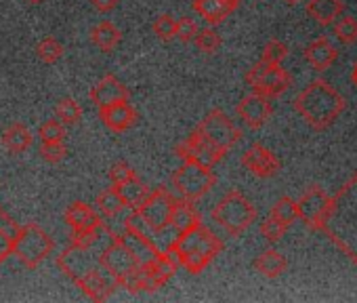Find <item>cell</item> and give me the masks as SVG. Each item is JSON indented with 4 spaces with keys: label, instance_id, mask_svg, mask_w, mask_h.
Wrapping results in <instances>:
<instances>
[{
    "label": "cell",
    "instance_id": "5b68a950",
    "mask_svg": "<svg viewBox=\"0 0 357 303\" xmlns=\"http://www.w3.org/2000/svg\"><path fill=\"white\" fill-rule=\"evenodd\" d=\"M53 249H55V240L38 223L20 226L15 234L13 255L26 269L40 267L53 255Z\"/></svg>",
    "mask_w": 357,
    "mask_h": 303
},
{
    "label": "cell",
    "instance_id": "ab89813d",
    "mask_svg": "<svg viewBox=\"0 0 357 303\" xmlns=\"http://www.w3.org/2000/svg\"><path fill=\"white\" fill-rule=\"evenodd\" d=\"M196 34H198V26H196V22H194V20H190V17L176 20V38L181 40L183 45L194 43Z\"/></svg>",
    "mask_w": 357,
    "mask_h": 303
},
{
    "label": "cell",
    "instance_id": "e0dca14e",
    "mask_svg": "<svg viewBox=\"0 0 357 303\" xmlns=\"http://www.w3.org/2000/svg\"><path fill=\"white\" fill-rule=\"evenodd\" d=\"M63 221L68 223V228H72V232L76 234H93L99 232L103 228V217L97 213L95 207H91L84 200H74L66 213H63Z\"/></svg>",
    "mask_w": 357,
    "mask_h": 303
},
{
    "label": "cell",
    "instance_id": "ac0fdd59",
    "mask_svg": "<svg viewBox=\"0 0 357 303\" xmlns=\"http://www.w3.org/2000/svg\"><path fill=\"white\" fill-rule=\"evenodd\" d=\"M99 118L112 133H124L137 124L139 112L135 105L128 103V99H122V101H116L112 105L99 108Z\"/></svg>",
    "mask_w": 357,
    "mask_h": 303
},
{
    "label": "cell",
    "instance_id": "4fadbf2b",
    "mask_svg": "<svg viewBox=\"0 0 357 303\" xmlns=\"http://www.w3.org/2000/svg\"><path fill=\"white\" fill-rule=\"evenodd\" d=\"M330 202H332V196H328V194L324 192V188L311 186V188L296 200L298 219H301L309 230H321L324 219H326L328 209H330Z\"/></svg>",
    "mask_w": 357,
    "mask_h": 303
},
{
    "label": "cell",
    "instance_id": "60d3db41",
    "mask_svg": "<svg viewBox=\"0 0 357 303\" xmlns=\"http://www.w3.org/2000/svg\"><path fill=\"white\" fill-rule=\"evenodd\" d=\"M132 175H137V171L128 165V163H124V161H120V163H114L112 165V169H109V179H112V186H120L122 182H126V179H130Z\"/></svg>",
    "mask_w": 357,
    "mask_h": 303
},
{
    "label": "cell",
    "instance_id": "c3c4849f",
    "mask_svg": "<svg viewBox=\"0 0 357 303\" xmlns=\"http://www.w3.org/2000/svg\"><path fill=\"white\" fill-rule=\"evenodd\" d=\"M284 3H288V5H296V3H301V0H284Z\"/></svg>",
    "mask_w": 357,
    "mask_h": 303
},
{
    "label": "cell",
    "instance_id": "1f68e13d",
    "mask_svg": "<svg viewBox=\"0 0 357 303\" xmlns=\"http://www.w3.org/2000/svg\"><path fill=\"white\" fill-rule=\"evenodd\" d=\"M63 53H66V49H63V45H61L55 36H45V38L36 45V55H38V59H40L43 64H49V66L57 64V61L63 57Z\"/></svg>",
    "mask_w": 357,
    "mask_h": 303
},
{
    "label": "cell",
    "instance_id": "5bb4252c",
    "mask_svg": "<svg viewBox=\"0 0 357 303\" xmlns=\"http://www.w3.org/2000/svg\"><path fill=\"white\" fill-rule=\"evenodd\" d=\"M242 167L259 179H269L280 173L282 161L263 143H252L242 154Z\"/></svg>",
    "mask_w": 357,
    "mask_h": 303
},
{
    "label": "cell",
    "instance_id": "8992f818",
    "mask_svg": "<svg viewBox=\"0 0 357 303\" xmlns=\"http://www.w3.org/2000/svg\"><path fill=\"white\" fill-rule=\"evenodd\" d=\"M170 184L178 196L194 202L204 198L215 188L217 175L206 165H200L196 161H183V165L172 173Z\"/></svg>",
    "mask_w": 357,
    "mask_h": 303
},
{
    "label": "cell",
    "instance_id": "8d00e7d4",
    "mask_svg": "<svg viewBox=\"0 0 357 303\" xmlns=\"http://www.w3.org/2000/svg\"><path fill=\"white\" fill-rule=\"evenodd\" d=\"M66 128L68 126L59 118H53V120H47L40 124L38 137H40V141H66Z\"/></svg>",
    "mask_w": 357,
    "mask_h": 303
},
{
    "label": "cell",
    "instance_id": "e575fe53",
    "mask_svg": "<svg viewBox=\"0 0 357 303\" xmlns=\"http://www.w3.org/2000/svg\"><path fill=\"white\" fill-rule=\"evenodd\" d=\"M40 156L49 165H59L68 156L66 141H40Z\"/></svg>",
    "mask_w": 357,
    "mask_h": 303
},
{
    "label": "cell",
    "instance_id": "ee69618b",
    "mask_svg": "<svg viewBox=\"0 0 357 303\" xmlns=\"http://www.w3.org/2000/svg\"><path fill=\"white\" fill-rule=\"evenodd\" d=\"M0 230H13V232L20 230V223L3 207H0Z\"/></svg>",
    "mask_w": 357,
    "mask_h": 303
},
{
    "label": "cell",
    "instance_id": "b9f144b4",
    "mask_svg": "<svg viewBox=\"0 0 357 303\" xmlns=\"http://www.w3.org/2000/svg\"><path fill=\"white\" fill-rule=\"evenodd\" d=\"M15 234L17 232H13V230H0V265H3L13 255Z\"/></svg>",
    "mask_w": 357,
    "mask_h": 303
},
{
    "label": "cell",
    "instance_id": "603a6c76",
    "mask_svg": "<svg viewBox=\"0 0 357 303\" xmlns=\"http://www.w3.org/2000/svg\"><path fill=\"white\" fill-rule=\"evenodd\" d=\"M202 223V217L198 213V209L192 205V200L188 198H174L172 211H170V230L174 234H181L185 230H192L194 226Z\"/></svg>",
    "mask_w": 357,
    "mask_h": 303
},
{
    "label": "cell",
    "instance_id": "9a60e30c",
    "mask_svg": "<svg viewBox=\"0 0 357 303\" xmlns=\"http://www.w3.org/2000/svg\"><path fill=\"white\" fill-rule=\"evenodd\" d=\"M74 282H76L78 288H80L89 299H93V301H105V299H109V297L116 293V288H118L116 280H114L105 269H101L99 263H95L93 267H89V269H86L82 276H78Z\"/></svg>",
    "mask_w": 357,
    "mask_h": 303
},
{
    "label": "cell",
    "instance_id": "f1b7e54d",
    "mask_svg": "<svg viewBox=\"0 0 357 303\" xmlns=\"http://www.w3.org/2000/svg\"><path fill=\"white\" fill-rule=\"evenodd\" d=\"M95 207H97V213H99L101 217H107V219H112V217L120 215V211H122V209H126V205H124L122 196L118 194V190H116L114 186H112V188H105L103 192H99V194H97V198H95Z\"/></svg>",
    "mask_w": 357,
    "mask_h": 303
},
{
    "label": "cell",
    "instance_id": "7a4b0ae2",
    "mask_svg": "<svg viewBox=\"0 0 357 303\" xmlns=\"http://www.w3.org/2000/svg\"><path fill=\"white\" fill-rule=\"evenodd\" d=\"M223 249V240L211 228L198 223L192 230L176 234L172 242L164 249V253L172 255L178 265L185 267L190 274L198 276L213 263L217 255H221Z\"/></svg>",
    "mask_w": 357,
    "mask_h": 303
},
{
    "label": "cell",
    "instance_id": "cb8c5ba5",
    "mask_svg": "<svg viewBox=\"0 0 357 303\" xmlns=\"http://www.w3.org/2000/svg\"><path fill=\"white\" fill-rule=\"evenodd\" d=\"M32 139L34 137L24 122H13L9 128L3 131V135H0V143H3V147L13 156H20L24 152H28V147L32 145Z\"/></svg>",
    "mask_w": 357,
    "mask_h": 303
},
{
    "label": "cell",
    "instance_id": "74e56055",
    "mask_svg": "<svg viewBox=\"0 0 357 303\" xmlns=\"http://www.w3.org/2000/svg\"><path fill=\"white\" fill-rule=\"evenodd\" d=\"M286 57H288V45L282 40H269L261 53V61H267V64H282Z\"/></svg>",
    "mask_w": 357,
    "mask_h": 303
},
{
    "label": "cell",
    "instance_id": "7c38bea8",
    "mask_svg": "<svg viewBox=\"0 0 357 303\" xmlns=\"http://www.w3.org/2000/svg\"><path fill=\"white\" fill-rule=\"evenodd\" d=\"M174 154L181 161H196L200 165L206 167H215L225 158V152L221 147H217L206 135H202L198 128H194L185 141H181L174 147Z\"/></svg>",
    "mask_w": 357,
    "mask_h": 303
},
{
    "label": "cell",
    "instance_id": "9c48e42d",
    "mask_svg": "<svg viewBox=\"0 0 357 303\" xmlns=\"http://www.w3.org/2000/svg\"><path fill=\"white\" fill-rule=\"evenodd\" d=\"M178 263L174 261V257L170 255L168 259L162 261H153L147 265H139L124 282L120 288H126L128 293H153L160 290L176 272Z\"/></svg>",
    "mask_w": 357,
    "mask_h": 303
},
{
    "label": "cell",
    "instance_id": "d590c367",
    "mask_svg": "<svg viewBox=\"0 0 357 303\" xmlns=\"http://www.w3.org/2000/svg\"><path fill=\"white\" fill-rule=\"evenodd\" d=\"M151 30H153V34H155L160 40L170 43L172 38H176V20H174L172 15H168V13H162L160 17L153 20Z\"/></svg>",
    "mask_w": 357,
    "mask_h": 303
},
{
    "label": "cell",
    "instance_id": "f546056e",
    "mask_svg": "<svg viewBox=\"0 0 357 303\" xmlns=\"http://www.w3.org/2000/svg\"><path fill=\"white\" fill-rule=\"evenodd\" d=\"M269 217H273L275 221H280L284 228H290L296 219H298V207L296 200H292L290 196H282L269 211Z\"/></svg>",
    "mask_w": 357,
    "mask_h": 303
},
{
    "label": "cell",
    "instance_id": "d6986e66",
    "mask_svg": "<svg viewBox=\"0 0 357 303\" xmlns=\"http://www.w3.org/2000/svg\"><path fill=\"white\" fill-rule=\"evenodd\" d=\"M128 87L124 82H120L114 74H107L103 76L89 93L91 101L97 105V108H105V105H112L116 101H122V99H128Z\"/></svg>",
    "mask_w": 357,
    "mask_h": 303
},
{
    "label": "cell",
    "instance_id": "7bdbcfd3",
    "mask_svg": "<svg viewBox=\"0 0 357 303\" xmlns=\"http://www.w3.org/2000/svg\"><path fill=\"white\" fill-rule=\"evenodd\" d=\"M99 240V232H93V234H76L72 232L70 236V244L76 246V249H82V251H91Z\"/></svg>",
    "mask_w": 357,
    "mask_h": 303
},
{
    "label": "cell",
    "instance_id": "7dc6e473",
    "mask_svg": "<svg viewBox=\"0 0 357 303\" xmlns=\"http://www.w3.org/2000/svg\"><path fill=\"white\" fill-rule=\"evenodd\" d=\"M353 82H355V87H357V66L353 68Z\"/></svg>",
    "mask_w": 357,
    "mask_h": 303
},
{
    "label": "cell",
    "instance_id": "3957f363",
    "mask_svg": "<svg viewBox=\"0 0 357 303\" xmlns=\"http://www.w3.org/2000/svg\"><path fill=\"white\" fill-rule=\"evenodd\" d=\"M344 97L326 80H313L309 82L294 99L296 114L315 131H324L342 114L344 110Z\"/></svg>",
    "mask_w": 357,
    "mask_h": 303
},
{
    "label": "cell",
    "instance_id": "83f0119b",
    "mask_svg": "<svg viewBox=\"0 0 357 303\" xmlns=\"http://www.w3.org/2000/svg\"><path fill=\"white\" fill-rule=\"evenodd\" d=\"M114 188L122 196L126 209H137L143 202V198L149 194V190H151L139 175H132L130 179H126V182H122L120 186H114Z\"/></svg>",
    "mask_w": 357,
    "mask_h": 303
},
{
    "label": "cell",
    "instance_id": "4dcf8cb0",
    "mask_svg": "<svg viewBox=\"0 0 357 303\" xmlns=\"http://www.w3.org/2000/svg\"><path fill=\"white\" fill-rule=\"evenodd\" d=\"M55 116L66 124V126H74L82 120V108L74 97H61L55 103Z\"/></svg>",
    "mask_w": 357,
    "mask_h": 303
},
{
    "label": "cell",
    "instance_id": "d4e9b609",
    "mask_svg": "<svg viewBox=\"0 0 357 303\" xmlns=\"http://www.w3.org/2000/svg\"><path fill=\"white\" fill-rule=\"evenodd\" d=\"M344 11L342 0H309L307 15L319 26H332Z\"/></svg>",
    "mask_w": 357,
    "mask_h": 303
},
{
    "label": "cell",
    "instance_id": "f35d334b",
    "mask_svg": "<svg viewBox=\"0 0 357 303\" xmlns=\"http://www.w3.org/2000/svg\"><path fill=\"white\" fill-rule=\"evenodd\" d=\"M286 230H288V228H284L280 221H275V219L269 217V215H267L265 221H261V234H263V238H265L267 242H271V244L280 242V240L284 238Z\"/></svg>",
    "mask_w": 357,
    "mask_h": 303
},
{
    "label": "cell",
    "instance_id": "2e32d148",
    "mask_svg": "<svg viewBox=\"0 0 357 303\" xmlns=\"http://www.w3.org/2000/svg\"><path fill=\"white\" fill-rule=\"evenodd\" d=\"M236 114L248 128L257 131L271 118L273 105H271L269 97H263L259 93H250V95L240 99V103L236 105Z\"/></svg>",
    "mask_w": 357,
    "mask_h": 303
},
{
    "label": "cell",
    "instance_id": "bcb514c9",
    "mask_svg": "<svg viewBox=\"0 0 357 303\" xmlns=\"http://www.w3.org/2000/svg\"><path fill=\"white\" fill-rule=\"evenodd\" d=\"M28 5H40V3H45V0H26Z\"/></svg>",
    "mask_w": 357,
    "mask_h": 303
},
{
    "label": "cell",
    "instance_id": "836d02e7",
    "mask_svg": "<svg viewBox=\"0 0 357 303\" xmlns=\"http://www.w3.org/2000/svg\"><path fill=\"white\" fill-rule=\"evenodd\" d=\"M334 36L340 45H353L357 43V20L351 15L338 17L334 24Z\"/></svg>",
    "mask_w": 357,
    "mask_h": 303
},
{
    "label": "cell",
    "instance_id": "6da1fadb",
    "mask_svg": "<svg viewBox=\"0 0 357 303\" xmlns=\"http://www.w3.org/2000/svg\"><path fill=\"white\" fill-rule=\"evenodd\" d=\"M321 232H326L330 240L357 263V175L332 196Z\"/></svg>",
    "mask_w": 357,
    "mask_h": 303
},
{
    "label": "cell",
    "instance_id": "52a82bcc",
    "mask_svg": "<svg viewBox=\"0 0 357 303\" xmlns=\"http://www.w3.org/2000/svg\"><path fill=\"white\" fill-rule=\"evenodd\" d=\"M174 205V196L168 192L166 186H158L149 190V194L143 198V202L132 209L137 217L141 219L143 230L151 232L153 236H164L170 228V211Z\"/></svg>",
    "mask_w": 357,
    "mask_h": 303
},
{
    "label": "cell",
    "instance_id": "7402d4cb",
    "mask_svg": "<svg viewBox=\"0 0 357 303\" xmlns=\"http://www.w3.org/2000/svg\"><path fill=\"white\" fill-rule=\"evenodd\" d=\"M305 59L313 70L324 72L338 59V49L326 36H321L305 47Z\"/></svg>",
    "mask_w": 357,
    "mask_h": 303
},
{
    "label": "cell",
    "instance_id": "d6a6232c",
    "mask_svg": "<svg viewBox=\"0 0 357 303\" xmlns=\"http://www.w3.org/2000/svg\"><path fill=\"white\" fill-rule=\"evenodd\" d=\"M194 43H196V47H198V51H200V53L215 55V53L221 49L223 38H221V34H219L215 28H204V30H198V34H196Z\"/></svg>",
    "mask_w": 357,
    "mask_h": 303
},
{
    "label": "cell",
    "instance_id": "277c9868",
    "mask_svg": "<svg viewBox=\"0 0 357 303\" xmlns=\"http://www.w3.org/2000/svg\"><path fill=\"white\" fill-rule=\"evenodd\" d=\"M211 217L229 236H240L257 221V209L240 190H229L213 207Z\"/></svg>",
    "mask_w": 357,
    "mask_h": 303
},
{
    "label": "cell",
    "instance_id": "484cf974",
    "mask_svg": "<svg viewBox=\"0 0 357 303\" xmlns=\"http://www.w3.org/2000/svg\"><path fill=\"white\" fill-rule=\"evenodd\" d=\"M91 43L103 53H114L122 43V32L112 22L103 20L91 30Z\"/></svg>",
    "mask_w": 357,
    "mask_h": 303
},
{
    "label": "cell",
    "instance_id": "30bf717a",
    "mask_svg": "<svg viewBox=\"0 0 357 303\" xmlns=\"http://www.w3.org/2000/svg\"><path fill=\"white\" fill-rule=\"evenodd\" d=\"M97 263L101 269H105L116 280L118 288L139 267L135 255L130 253V249L126 246V242L122 240L120 234H112V242L97 255Z\"/></svg>",
    "mask_w": 357,
    "mask_h": 303
},
{
    "label": "cell",
    "instance_id": "ffe728a7",
    "mask_svg": "<svg viewBox=\"0 0 357 303\" xmlns=\"http://www.w3.org/2000/svg\"><path fill=\"white\" fill-rule=\"evenodd\" d=\"M240 5V0H194L192 9L208 24L217 26L225 22Z\"/></svg>",
    "mask_w": 357,
    "mask_h": 303
},
{
    "label": "cell",
    "instance_id": "ba28073f",
    "mask_svg": "<svg viewBox=\"0 0 357 303\" xmlns=\"http://www.w3.org/2000/svg\"><path fill=\"white\" fill-rule=\"evenodd\" d=\"M244 80L252 89V93H259L269 99L286 93L292 84V76L288 70L282 68V64H267V61L255 64L246 72Z\"/></svg>",
    "mask_w": 357,
    "mask_h": 303
},
{
    "label": "cell",
    "instance_id": "4316f807",
    "mask_svg": "<svg viewBox=\"0 0 357 303\" xmlns=\"http://www.w3.org/2000/svg\"><path fill=\"white\" fill-rule=\"evenodd\" d=\"M252 267H255L261 276L273 280V278H280V276L288 269V261H286V257H284L280 251L267 249V251H263V253L252 261Z\"/></svg>",
    "mask_w": 357,
    "mask_h": 303
},
{
    "label": "cell",
    "instance_id": "8fae6325",
    "mask_svg": "<svg viewBox=\"0 0 357 303\" xmlns=\"http://www.w3.org/2000/svg\"><path fill=\"white\" fill-rule=\"evenodd\" d=\"M196 128L206 135L217 147H221L225 154L242 139V131L223 110H211Z\"/></svg>",
    "mask_w": 357,
    "mask_h": 303
},
{
    "label": "cell",
    "instance_id": "44dd1931",
    "mask_svg": "<svg viewBox=\"0 0 357 303\" xmlns=\"http://www.w3.org/2000/svg\"><path fill=\"white\" fill-rule=\"evenodd\" d=\"M97 263V259H95ZM95 263H91V257H89V251H82V249H76L72 244H68L61 255H57V267L70 278V280H76L78 276H82L89 267H93Z\"/></svg>",
    "mask_w": 357,
    "mask_h": 303
},
{
    "label": "cell",
    "instance_id": "f6af8a7d",
    "mask_svg": "<svg viewBox=\"0 0 357 303\" xmlns=\"http://www.w3.org/2000/svg\"><path fill=\"white\" fill-rule=\"evenodd\" d=\"M120 0H91V5L99 11V13H112L118 7Z\"/></svg>",
    "mask_w": 357,
    "mask_h": 303
}]
</instances>
